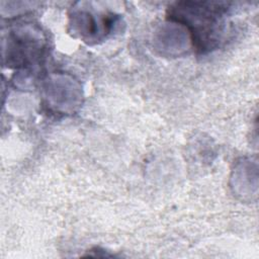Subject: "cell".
Returning <instances> with one entry per match:
<instances>
[{"label":"cell","mask_w":259,"mask_h":259,"mask_svg":"<svg viewBox=\"0 0 259 259\" xmlns=\"http://www.w3.org/2000/svg\"><path fill=\"white\" fill-rule=\"evenodd\" d=\"M227 6L219 2H179L170 10V17L190 30L194 47L204 52L217 47L224 27Z\"/></svg>","instance_id":"obj_1"}]
</instances>
